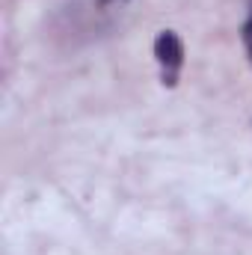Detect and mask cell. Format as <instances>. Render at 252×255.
Masks as SVG:
<instances>
[{
	"label": "cell",
	"instance_id": "obj_1",
	"mask_svg": "<svg viewBox=\"0 0 252 255\" xmlns=\"http://www.w3.org/2000/svg\"><path fill=\"white\" fill-rule=\"evenodd\" d=\"M154 57L163 68V83H175L178 71H181V63H184V45L181 39L172 33V30H163L157 39H154Z\"/></svg>",
	"mask_w": 252,
	"mask_h": 255
},
{
	"label": "cell",
	"instance_id": "obj_2",
	"mask_svg": "<svg viewBox=\"0 0 252 255\" xmlns=\"http://www.w3.org/2000/svg\"><path fill=\"white\" fill-rule=\"evenodd\" d=\"M241 36H244V48H247V57H250V63H252V9H250V18H247Z\"/></svg>",
	"mask_w": 252,
	"mask_h": 255
}]
</instances>
